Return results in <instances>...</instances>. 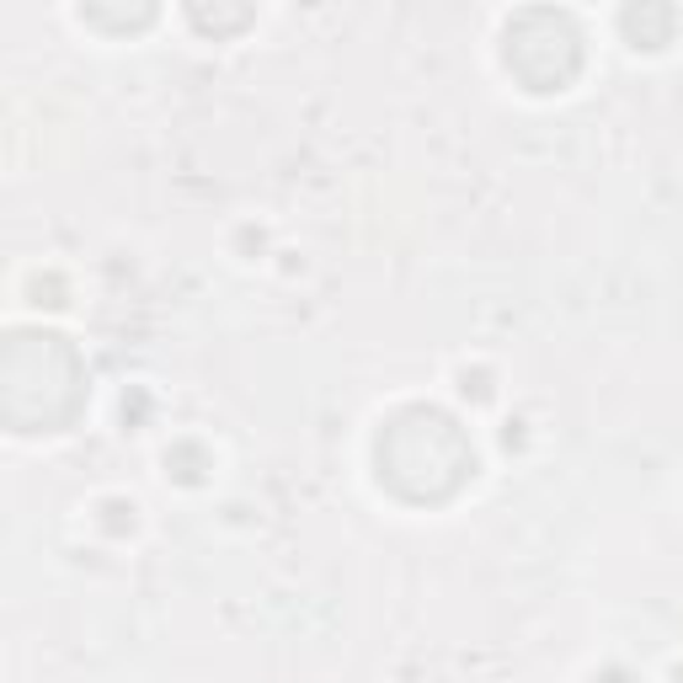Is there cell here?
Segmentation results:
<instances>
[{"label":"cell","instance_id":"1","mask_svg":"<svg viewBox=\"0 0 683 683\" xmlns=\"http://www.w3.org/2000/svg\"><path fill=\"white\" fill-rule=\"evenodd\" d=\"M620 22L630 32V43H646V49L673 38V11H624Z\"/></svg>","mask_w":683,"mask_h":683}]
</instances>
